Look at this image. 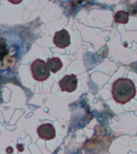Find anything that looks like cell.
Here are the masks:
<instances>
[{"label":"cell","mask_w":137,"mask_h":154,"mask_svg":"<svg viewBox=\"0 0 137 154\" xmlns=\"http://www.w3.org/2000/svg\"><path fill=\"white\" fill-rule=\"evenodd\" d=\"M53 43L57 48H66L71 43V37L68 31L65 29L55 32V36L53 38Z\"/></svg>","instance_id":"4"},{"label":"cell","mask_w":137,"mask_h":154,"mask_svg":"<svg viewBox=\"0 0 137 154\" xmlns=\"http://www.w3.org/2000/svg\"><path fill=\"white\" fill-rule=\"evenodd\" d=\"M38 137L45 140H50L55 137V129L51 124L41 125L37 128Z\"/></svg>","instance_id":"5"},{"label":"cell","mask_w":137,"mask_h":154,"mask_svg":"<svg viewBox=\"0 0 137 154\" xmlns=\"http://www.w3.org/2000/svg\"><path fill=\"white\" fill-rule=\"evenodd\" d=\"M112 96L117 103H127L136 94V89L132 80L126 78H120L114 82L112 86Z\"/></svg>","instance_id":"1"},{"label":"cell","mask_w":137,"mask_h":154,"mask_svg":"<svg viewBox=\"0 0 137 154\" xmlns=\"http://www.w3.org/2000/svg\"><path fill=\"white\" fill-rule=\"evenodd\" d=\"M59 84L62 91L72 92L77 88L78 79L75 75H67L59 82Z\"/></svg>","instance_id":"3"},{"label":"cell","mask_w":137,"mask_h":154,"mask_svg":"<svg viewBox=\"0 0 137 154\" xmlns=\"http://www.w3.org/2000/svg\"><path fill=\"white\" fill-rule=\"evenodd\" d=\"M129 18V13L124 11H119L114 15V19L116 23H127Z\"/></svg>","instance_id":"7"},{"label":"cell","mask_w":137,"mask_h":154,"mask_svg":"<svg viewBox=\"0 0 137 154\" xmlns=\"http://www.w3.org/2000/svg\"><path fill=\"white\" fill-rule=\"evenodd\" d=\"M47 65L49 71H50L53 73H56L58 71H59L62 67V63L60 60L59 58L53 57L50 59H48Z\"/></svg>","instance_id":"6"},{"label":"cell","mask_w":137,"mask_h":154,"mask_svg":"<svg viewBox=\"0 0 137 154\" xmlns=\"http://www.w3.org/2000/svg\"><path fill=\"white\" fill-rule=\"evenodd\" d=\"M31 70L32 76L37 81H44L50 76V71L48 69L47 63L39 59L35 60L31 63Z\"/></svg>","instance_id":"2"}]
</instances>
